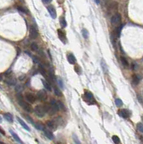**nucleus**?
<instances>
[{
	"label": "nucleus",
	"mask_w": 143,
	"mask_h": 144,
	"mask_svg": "<svg viewBox=\"0 0 143 144\" xmlns=\"http://www.w3.org/2000/svg\"><path fill=\"white\" fill-rule=\"evenodd\" d=\"M18 102H19V104L20 105V107H22V109L25 110V111H27V112H31L32 111V106H31L29 103H27V102H26L25 101H24V100L22 99V98L21 96L19 97Z\"/></svg>",
	"instance_id": "obj_1"
},
{
	"label": "nucleus",
	"mask_w": 143,
	"mask_h": 144,
	"mask_svg": "<svg viewBox=\"0 0 143 144\" xmlns=\"http://www.w3.org/2000/svg\"><path fill=\"white\" fill-rule=\"evenodd\" d=\"M34 112H35V114L39 117H44V115L46 113L44 106H41V105H37L36 107H35V109H34Z\"/></svg>",
	"instance_id": "obj_2"
},
{
	"label": "nucleus",
	"mask_w": 143,
	"mask_h": 144,
	"mask_svg": "<svg viewBox=\"0 0 143 144\" xmlns=\"http://www.w3.org/2000/svg\"><path fill=\"white\" fill-rule=\"evenodd\" d=\"M121 20V17L120 14L116 13V14H114L112 17V18H111V22H112V24L113 25H117L120 24Z\"/></svg>",
	"instance_id": "obj_3"
},
{
	"label": "nucleus",
	"mask_w": 143,
	"mask_h": 144,
	"mask_svg": "<svg viewBox=\"0 0 143 144\" xmlns=\"http://www.w3.org/2000/svg\"><path fill=\"white\" fill-rule=\"evenodd\" d=\"M30 36L32 39H35L38 37V32L34 26H31L30 28Z\"/></svg>",
	"instance_id": "obj_4"
},
{
	"label": "nucleus",
	"mask_w": 143,
	"mask_h": 144,
	"mask_svg": "<svg viewBox=\"0 0 143 144\" xmlns=\"http://www.w3.org/2000/svg\"><path fill=\"white\" fill-rule=\"evenodd\" d=\"M37 97L40 101H45L47 99V93L45 90H40L37 94Z\"/></svg>",
	"instance_id": "obj_5"
},
{
	"label": "nucleus",
	"mask_w": 143,
	"mask_h": 144,
	"mask_svg": "<svg viewBox=\"0 0 143 144\" xmlns=\"http://www.w3.org/2000/svg\"><path fill=\"white\" fill-rule=\"evenodd\" d=\"M118 115L123 118H127L130 116V112L127 109H121L118 112Z\"/></svg>",
	"instance_id": "obj_6"
},
{
	"label": "nucleus",
	"mask_w": 143,
	"mask_h": 144,
	"mask_svg": "<svg viewBox=\"0 0 143 144\" xmlns=\"http://www.w3.org/2000/svg\"><path fill=\"white\" fill-rule=\"evenodd\" d=\"M46 125L48 126V128L50 130H56V128H57V123L56 122L55 120H49L46 122Z\"/></svg>",
	"instance_id": "obj_7"
},
{
	"label": "nucleus",
	"mask_w": 143,
	"mask_h": 144,
	"mask_svg": "<svg viewBox=\"0 0 143 144\" xmlns=\"http://www.w3.org/2000/svg\"><path fill=\"white\" fill-rule=\"evenodd\" d=\"M48 12L50 14V15L51 16V17L52 19H56V17H57V14H56V9L54 8L53 6H48Z\"/></svg>",
	"instance_id": "obj_8"
},
{
	"label": "nucleus",
	"mask_w": 143,
	"mask_h": 144,
	"mask_svg": "<svg viewBox=\"0 0 143 144\" xmlns=\"http://www.w3.org/2000/svg\"><path fill=\"white\" fill-rule=\"evenodd\" d=\"M25 97L26 99V100L30 102V103H34L35 102V100H36V98H35V97L32 94V93H26L25 95Z\"/></svg>",
	"instance_id": "obj_9"
},
{
	"label": "nucleus",
	"mask_w": 143,
	"mask_h": 144,
	"mask_svg": "<svg viewBox=\"0 0 143 144\" xmlns=\"http://www.w3.org/2000/svg\"><path fill=\"white\" fill-rule=\"evenodd\" d=\"M50 106L53 108V110H54L56 112H58L60 110L59 105H58V102L57 101H56L55 99H51L50 102Z\"/></svg>",
	"instance_id": "obj_10"
},
{
	"label": "nucleus",
	"mask_w": 143,
	"mask_h": 144,
	"mask_svg": "<svg viewBox=\"0 0 143 144\" xmlns=\"http://www.w3.org/2000/svg\"><path fill=\"white\" fill-rule=\"evenodd\" d=\"M68 61L72 65H74L76 62V59L75 58V56H74V54L70 53V54H68Z\"/></svg>",
	"instance_id": "obj_11"
},
{
	"label": "nucleus",
	"mask_w": 143,
	"mask_h": 144,
	"mask_svg": "<svg viewBox=\"0 0 143 144\" xmlns=\"http://www.w3.org/2000/svg\"><path fill=\"white\" fill-rule=\"evenodd\" d=\"M58 34L59 38L62 40V42H63V43H65V32H64L61 29H58Z\"/></svg>",
	"instance_id": "obj_12"
},
{
	"label": "nucleus",
	"mask_w": 143,
	"mask_h": 144,
	"mask_svg": "<svg viewBox=\"0 0 143 144\" xmlns=\"http://www.w3.org/2000/svg\"><path fill=\"white\" fill-rule=\"evenodd\" d=\"M17 120H18L19 121V122H20V124L22 126V127L26 130H27V131H30V128L28 127V125L20 118V117H17Z\"/></svg>",
	"instance_id": "obj_13"
},
{
	"label": "nucleus",
	"mask_w": 143,
	"mask_h": 144,
	"mask_svg": "<svg viewBox=\"0 0 143 144\" xmlns=\"http://www.w3.org/2000/svg\"><path fill=\"white\" fill-rule=\"evenodd\" d=\"M43 132H44L45 135L48 138H49L50 140H53V139H54V136H53V134H52V132H50V130L45 129V130H43Z\"/></svg>",
	"instance_id": "obj_14"
},
{
	"label": "nucleus",
	"mask_w": 143,
	"mask_h": 144,
	"mask_svg": "<svg viewBox=\"0 0 143 144\" xmlns=\"http://www.w3.org/2000/svg\"><path fill=\"white\" fill-rule=\"evenodd\" d=\"M140 80H141V77L139 75H137V74L133 75V76H132V82H133L134 84L137 85L139 83Z\"/></svg>",
	"instance_id": "obj_15"
},
{
	"label": "nucleus",
	"mask_w": 143,
	"mask_h": 144,
	"mask_svg": "<svg viewBox=\"0 0 143 144\" xmlns=\"http://www.w3.org/2000/svg\"><path fill=\"white\" fill-rule=\"evenodd\" d=\"M9 132H10V133L12 134V137L14 138V139L17 142H18V143H22V141L21 140V139L20 138V137L17 135L14 131H12V130H10Z\"/></svg>",
	"instance_id": "obj_16"
},
{
	"label": "nucleus",
	"mask_w": 143,
	"mask_h": 144,
	"mask_svg": "<svg viewBox=\"0 0 143 144\" xmlns=\"http://www.w3.org/2000/svg\"><path fill=\"white\" fill-rule=\"evenodd\" d=\"M42 81H43V84L44 86L45 87V89L47 90H48V91H51V90H52V86L50 84V83L48 81H45L44 79H42Z\"/></svg>",
	"instance_id": "obj_17"
},
{
	"label": "nucleus",
	"mask_w": 143,
	"mask_h": 144,
	"mask_svg": "<svg viewBox=\"0 0 143 144\" xmlns=\"http://www.w3.org/2000/svg\"><path fill=\"white\" fill-rule=\"evenodd\" d=\"M4 117L9 122H13V117H12V115L10 113H5L4 115Z\"/></svg>",
	"instance_id": "obj_18"
},
{
	"label": "nucleus",
	"mask_w": 143,
	"mask_h": 144,
	"mask_svg": "<svg viewBox=\"0 0 143 144\" xmlns=\"http://www.w3.org/2000/svg\"><path fill=\"white\" fill-rule=\"evenodd\" d=\"M5 82H6L7 84L10 85V86H14V85L16 84L17 81H16L15 79H14V78H13V79L11 78V79H7V80L5 81Z\"/></svg>",
	"instance_id": "obj_19"
},
{
	"label": "nucleus",
	"mask_w": 143,
	"mask_h": 144,
	"mask_svg": "<svg viewBox=\"0 0 143 144\" xmlns=\"http://www.w3.org/2000/svg\"><path fill=\"white\" fill-rule=\"evenodd\" d=\"M31 49L33 50V51H35V52H38L39 50H40V49H39V46L38 45V44L36 43H32V44H31Z\"/></svg>",
	"instance_id": "obj_20"
},
{
	"label": "nucleus",
	"mask_w": 143,
	"mask_h": 144,
	"mask_svg": "<svg viewBox=\"0 0 143 144\" xmlns=\"http://www.w3.org/2000/svg\"><path fill=\"white\" fill-rule=\"evenodd\" d=\"M101 67H102V69L104 71V72L105 73H107L108 72V67H107L105 61L104 60H101Z\"/></svg>",
	"instance_id": "obj_21"
},
{
	"label": "nucleus",
	"mask_w": 143,
	"mask_h": 144,
	"mask_svg": "<svg viewBox=\"0 0 143 144\" xmlns=\"http://www.w3.org/2000/svg\"><path fill=\"white\" fill-rule=\"evenodd\" d=\"M121 61L122 65L124 67H128L129 66V62L124 57H121Z\"/></svg>",
	"instance_id": "obj_22"
},
{
	"label": "nucleus",
	"mask_w": 143,
	"mask_h": 144,
	"mask_svg": "<svg viewBox=\"0 0 143 144\" xmlns=\"http://www.w3.org/2000/svg\"><path fill=\"white\" fill-rule=\"evenodd\" d=\"M85 97L88 99V100H94L93 94L91 92H86L85 93Z\"/></svg>",
	"instance_id": "obj_23"
},
{
	"label": "nucleus",
	"mask_w": 143,
	"mask_h": 144,
	"mask_svg": "<svg viewBox=\"0 0 143 144\" xmlns=\"http://www.w3.org/2000/svg\"><path fill=\"white\" fill-rule=\"evenodd\" d=\"M54 93L57 97H61L62 96V92H61V90L57 87L54 88Z\"/></svg>",
	"instance_id": "obj_24"
},
{
	"label": "nucleus",
	"mask_w": 143,
	"mask_h": 144,
	"mask_svg": "<svg viewBox=\"0 0 143 144\" xmlns=\"http://www.w3.org/2000/svg\"><path fill=\"white\" fill-rule=\"evenodd\" d=\"M35 127H36L37 129L38 130H44L45 128L44 127V125L43 124H40V123H36V124H35Z\"/></svg>",
	"instance_id": "obj_25"
},
{
	"label": "nucleus",
	"mask_w": 143,
	"mask_h": 144,
	"mask_svg": "<svg viewBox=\"0 0 143 144\" xmlns=\"http://www.w3.org/2000/svg\"><path fill=\"white\" fill-rule=\"evenodd\" d=\"M82 35H83V38L86 39V38H88L89 32H88V31L86 29H83V30H82Z\"/></svg>",
	"instance_id": "obj_26"
},
{
	"label": "nucleus",
	"mask_w": 143,
	"mask_h": 144,
	"mask_svg": "<svg viewBox=\"0 0 143 144\" xmlns=\"http://www.w3.org/2000/svg\"><path fill=\"white\" fill-rule=\"evenodd\" d=\"M60 23H61V25L62 27H65L67 26V22L65 20V18L63 17H61V20H60Z\"/></svg>",
	"instance_id": "obj_27"
},
{
	"label": "nucleus",
	"mask_w": 143,
	"mask_h": 144,
	"mask_svg": "<svg viewBox=\"0 0 143 144\" xmlns=\"http://www.w3.org/2000/svg\"><path fill=\"white\" fill-rule=\"evenodd\" d=\"M17 10H19L20 12H22V13H25V14H27V10L25 9V8H24L23 7H21V6H18L17 7Z\"/></svg>",
	"instance_id": "obj_28"
},
{
	"label": "nucleus",
	"mask_w": 143,
	"mask_h": 144,
	"mask_svg": "<svg viewBox=\"0 0 143 144\" xmlns=\"http://www.w3.org/2000/svg\"><path fill=\"white\" fill-rule=\"evenodd\" d=\"M112 140L114 143H120V139L117 135H113L112 136Z\"/></svg>",
	"instance_id": "obj_29"
},
{
	"label": "nucleus",
	"mask_w": 143,
	"mask_h": 144,
	"mask_svg": "<svg viewBox=\"0 0 143 144\" xmlns=\"http://www.w3.org/2000/svg\"><path fill=\"white\" fill-rule=\"evenodd\" d=\"M137 128L138 129V130L141 133H143V125L141 123V122H139L137 124Z\"/></svg>",
	"instance_id": "obj_30"
},
{
	"label": "nucleus",
	"mask_w": 143,
	"mask_h": 144,
	"mask_svg": "<svg viewBox=\"0 0 143 144\" xmlns=\"http://www.w3.org/2000/svg\"><path fill=\"white\" fill-rule=\"evenodd\" d=\"M121 28H122V26L120 25V26H119V27L116 29V35H117V37H119V36H120L121 31Z\"/></svg>",
	"instance_id": "obj_31"
},
{
	"label": "nucleus",
	"mask_w": 143,
	"mask_h": 144,
	"mask_svg": "<svg viewBox=\"0 0 143 144\" xmlns=\"http://www.w3.org/2000/svg\"><path fill=\"white\" fill-rule=\"evenodd\" d=\"M40 74L45 78H47V74H46V71L44 69V68L43 66H41V68H40Z\"/></svg>",
	"instance_id": "obj_32"
},
{
	"label": "nucleus",
	"mask_w": 143,
	"mask_h": 144,
	"mask_svg": "<svg viewBox=\"0 0 143 144\" xmlns=\"http://www.w3.org/2000/svg\"><path fill=\"white\" fill-rule=\"evenodd\" d=\"M115 104L117 107H121V106H122L123 102L120 99H115Z\"/></svg>",
	"instance_id": "obj_33"
},
{
	"label": "nucleus",
	"mask_w": 143,
	"mask_h": 144,
	"mask_svg": "<svg viewBox=\"0 0 143 144\" xmlns=\"http://www.w3.org/2000/svg\"><path fill=\"white\" fill-rule=\"evenodd\" d=\"M111 40H112V42L113 45H115L114 43L116 42V35L114 33H112V35H111Z\"/></svg>",
	"instance_id": "obj_34"
},
{
	"label": "nucleus",
	"mask_w": 143,
	"mask_h": 144,
	"mask_svg": "<svg viewBox=\"0 0 143 144\" xmlns=\"http://www.w3.org/2000/svg\"><path fill=\"white\" fill-rule=\"evenodd\" d=\"M58 105H59V108H60V109H61V110H65V106H64V104H63V102H61V101H58Z\"/></svg>",
	"instance_id": "obj_35"
},
{
	"label": "nucleus",
	"mask_w": 143,
	"mask_h": 144,
	"mask_svg": "<svg viewBox=\"0 0 143 144\" xmlns=\"http://www.w3.org/2000/svg\"><path fill=\"white\" fill-rule=\"evenodd\" d=\"M73 139H74V142H75L76 143H78V144H80V143H81L80 140L78 139L77 136H76L75 134H74V135H73Z\"/></svg>",
	"instance_id": "obj_36"
},
{
	"label": "nucleus",
	"mask_w": 143,
	"mask_h": 144,
	"mask_svg": "<svg viewBox=\"0 0 143 144\" xmlns=\"http://www.w3.org/2000/svg\"><path fill=\"white\" fill-rule=\"evenodd\" d=\"M58 84L60 85V86H61V88H63V81H62V80H61V79H58Z\"/></svg>",
	"instance_id": "obj_37"
},
{
	"label": "nucleus",
	"mask_w": 143,
	"mask_h": 144,
	"mask_svg": "<svg viewBox=\"0 0 143 144\" xmlns=\"http://www.w3.org/2000/svg\"><path fill=\"white\" fill-rule=\"evenodd\" d=\"M25 117H26V118H27L28 120H30V122L31 123H33V120H32V119L30 117H29V116H28V115H25Z\"/></svg>",
	"instance_id": "obj_38"
},
{
	"label": "nucleus",
	"mask_w": 143,
	"mask_h": 144,
	"mask_svg": "<svg viewBox=\"0 0 143 144\" xmlns=\"http://www.w3.org/2000/svg\"><path fill=\"white\" fill-rule=\"evenodd\" d=\"M43 2L45 3V4H49L52 2V0H43Z\"/></svg>",
	"instance_id": "obj_39"
},
{
	"label": "nucleus",
	"mask_w": 143,
	"mask_h": 144,
	"mask_svg": "<svg viewBox=\"0 0 143 144\" xmlns=\"http://www.w3.org/2000/svg\"><path fill=\"white\" fill-rule=\"evenodd\" d=\"M16 91L17 92H20V89H21V88H20V86H17V87H16Z\"/></svg>",
	"instance_id": "obj_40"
},
{
	"label": "nucleus",
	"mask_w": 143,
	"mask_h": 144,
	"mask_svg": "<svg viewBox=\"0 0 143 144\" xmlns=\"http://www.w3.org/2000/svg\"><path fill=\"white\" fill-rule=\"evenodd\" d=\"M0 133H2V135H5V132H4V130H2V129L1 128V127H0Z\"/></svg>",
	"instance_id": "obj_41"
},
{
	"label": "nucleus",
	"mask_w": 143,
	"mask_h": 144,
	"mask_svg": "<svg viewBox=\"0 0 143 144\" xmlns=\"http://www.w3.org/2000/svg\"><path fill=\"white\" fill-rule=\"evenodd\" d=\"M136 66H137L136 63H132V68L133 70H134L135 68H136Z\"/></svg>",
	"instance_id": "obj_42"
},
{
	"label": "nucleus",
	"mask_w": 143,
	"mask_h": 144,
	"mask_svg": "<svg viewBox=\"0 0 143 144\" xmlns=\"http://www.w3.org/2000/svg\"><path fill=\"white\" fill-rule=\"evenodd\" d=\"M94 1H95V2H96L97 4H99L100 3V0H94Z\"/></svg>",
	"instance_id": "obj_43"
},
{
	"label": "nucleus",
	"mask_w": 143,
	"mask_h": 144,
	"mask_svg": "<svg viewBox=\"0 0 143 144\" xmlns=\"http://www.w3.org/2000/svg\"><path fill=\"white\" fill-rule=\"evenodd\" d=\"M2 79V76L1 75H0V81H1Z\"/></svg>",
	"instance_id": "obj_44"
},
{
	"label": "nucleus",
	"mask_w": 143,
	"mask_h": 144,
	"mask_svg": "<svg viewBox=\"0 0 143 144\" xmlns=\"http://www.w3.org/2000/svg\"><path fill=\"white\" fill-rule=\"evenodd\" d=\"M0 122H2V117H0Z\"/></svg>",
	"instance_id": "obj_45"
},
{
	"label": "nucleus",
	"mask_w": 143,
	"mask_h": 144,
	"mask_svg": "<svg viewBox=\"0 0 143 144\" xmlns=\"http://www.w3.org/2000/svg\"><path fill=\"white\" fill-rule=\"evenodd\" d=\"M0 143H4L3 142H1V141H0Z\"/></svg>",
	"instance_id": "obj_46"
},
{
	"label": "nucleus",
	"mask_w": 143,
	"mask_h": 144,
	"mask_svg": "<svg viewBox=\"0 0 143 144\" xmlns=\"http://www.w3.org/2000/svg\"><path fill=\"white\" fill-rule=\"evenodd\" d=\"M142 121H143V116L142 117Z\"/></svg>",
	"instance_id": "obj_47"
},
{
	"label": "nucleus",
	"mask_w": 143,
	"mask_h": 144,
	"mask_svg": "<svg viewBox=\"0 0 143 144\" xmlns=\"http://www.w3.org/2000/svg\"><path fill=\"white\" fill-rule=\"evenodd\" d=\"M0 137H1V134H0Z\"/></svg>",
	"instance_id": "obj_48"
}]
</instances>
